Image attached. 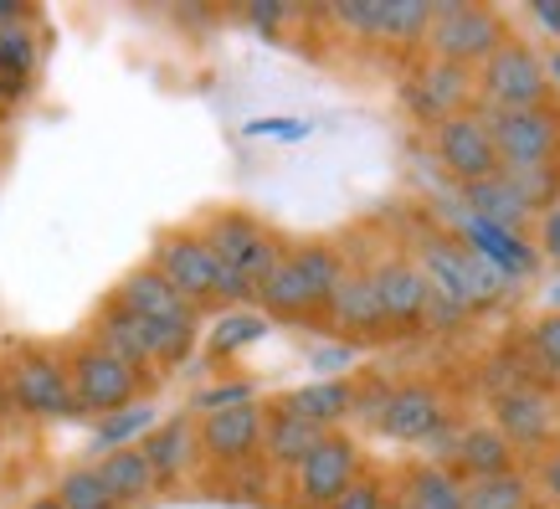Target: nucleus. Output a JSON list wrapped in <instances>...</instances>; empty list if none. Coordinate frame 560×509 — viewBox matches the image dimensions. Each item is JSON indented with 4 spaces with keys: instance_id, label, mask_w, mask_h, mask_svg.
Masks as SVG:
<instances>
[{
    "instance_id": "obj_1",
    "label": "nucleus",
    "mask_w": 560,
    "mask_h": 509,
    "mask_svg": "<svg viewBox=\"0 0 560 509\" xmlns=\"http://www.w3.org/2000/svg\"><path fill=\"white\" fill-rule=\"evenodd\" d=\"M499 150V175H510L514 186L529 196V206L545 201V181L556 175L560 154V108H489L483 114Z\"/></svg>"
},
{
    "instance_id": "obj_2",
    "label": "nucleus",
    "mask_w": 560,
    "mask_h": 509,
    "mask_svg": "<svg viewBox=\"0 0 560 509\" xmlns=\"http://www.w3.org/2000/svg\"><path fill=\"white\" fill-rule=\"evenodd\" d=\"M150 268L196 309L201 304H247V299L257 293L247 278L221 268L217 257L206 253V242L196 238V232H165V238L154 242Z\"/></svg>"
},
{
    "instance_id": "obj_3",
    "label": "nucleus",
    "mask_w": 560,
    "mask_h": 509,
    "mask_svg": "<svg viewBox=\"0 0 560 509\" xmlns=\"http://www.w3.org/2000/svg\"><path fill=\"white\" fill-rule=\"evenodd\" d=\"M417 268H422L432 299L463 309V314L493 309L504 299V273L493 268L489 257H478L474 247H463L453 238H427L422 253H417Z\"/></svg>"
},
{
    "instance_id": "obj_4",
    "label": "nucleus",
    "mask_w": 560,
    "mask_h": 509,
    "mask_svg": "<svg viewBox=\"0 0 560 509\" xmlns=\"http://www.w3.org/2000/svg\"><path fill=\"white\" fill-rule=\"evenodd\" d=\"M510 42L504 32V16L478 5V0H447V5H432V26H427V47H432V62H447V68H483L493 51Z\"/></svg>"
},
{
    "instance_id": "obj_5",
    "label": "nucleus",
    "mask_w": 560,
    "mask_h": 509,
    "mask_svg": "<svg viewBox=\"0 0 560 509\" xmlns=\"http://www.w3.org/2000/svg\"><path fill=\"white\" fill-rule=\"evenodd\" d=\"M196 238L206 242V253L217 257L221 268L247 278L253 289L272 273V263L283 257L278 238H272L257 217H247V211H217V217H206V227L196 232Z\"/></svg>"
},
{
    "instance_id": "obj_6",
    "label": "nucleus",
    "mask_w": 560,
    "mask_h": 509,
    "mask_svg": "<svg viewBox=\"0 0 560 509\" xmlns=\"http://www.w3.org/2000/svg\"><path fill=\"white\" fill-rule=\"evenodd\" d=\"M62 366H68V386H72V402H78V417H108V412L129 407L139 391L150 386L144 371H129L124 360L103 356L98 345H78Z\"/></svg>"
},
{
    "instance_id": "obj_7",
    "label": "nucleus",
    "mask_w": 560,
    "mask_h": 509,
    "mask_svg": "<svg viewBox=\"0 0 560 509\" xmlns=\"http://www.w3.org/2000/svg\"><path fill=\"white\" fill-rule=\"evenodd\" d=\"M5 396L16 402L26 417H78L68 386V366L47 350H16V360L5 366Z\"/></svg>"
},
{
    "instance_id": "obj_8",
    "label": "nucleus",
    "mask_w": 560,
    "mask_h": 509,
    "mask_svg": "<svg viewBox=\"0 0 560 509\" xmlns=\"http://www.w3.org/2000/svg\"><path fill=\"white\" fill-rule=\"evenodd\" d=\"M478 88H483V99H489L493 108H545V103H550L545 62L535 57V47L514 42V36L478 68Z\"/></svg>"
},
{
    "instance_id": "obj_9",
    "label": "nucleus",
    "mask_w": 560,
    "mask_h": 509,
    "mask_svg": "<svg viewBox=\"0 0 560 509\" xmlns=\"http://www.w3.org/2000/svg\"><path fill=\"white\" fill-rule=\"evenodd\" d=\"M438 160L463 190L499 175V150H493V135L478 108H463L438 124Z\"/></svg>"
},
{
    "instance_id": "obj_10",
    "label": "nucleus",
    "mask_w": 560,
    "mask_h": 509,
    "mask_svg": "<svg viewBox=\"0 0 560 509\" xmlns=\"http://www.w3.org/2000/svg\"><path fill=\"white\" fill-rule=\"evenodd\" d=\"M262 427H268V407H257V402L206 412L196 427V448H201V459L221 463V468H242L262 453Z\"/></svg>"
},
{
    "instance_id": "obj_11",
    "label": "nucleus",
    "mask_w": 560,
    "mask_h": 509,
    "mask_svg": "<svg viewBox=\"0 0 560 509\" xmlns=\"http://www.w3.org/2000/svg\"><path fill=\"white\" fill-rule=\"evenodd\" d=\"M335 21L345 32L371 36V42H427V26H432V0H340L335 5Z\"/></svg>"
},
{
    "instance_id": "obj_12",
    "label": "nucleus",
    "mask_w": 560,
    "mask_h": 509,
    "mask_svg": "<svg viewBox=\"0 0 560 509\" xmlns=\"http://www.w3.org/2000/svg\"><path fill=\"white\" fill-rule=\"evenodd\" d=\"M360 478V448L340 432H324L319 448L293 468V494L304 509H329Z\"/></svg>"
},
{
    "instance_id": "obj_13",
    "label": "nucleus",
    "mask_w": 560,
    "mask_h": 509,
    "mask_svg": "<svg viewBox=\"0 0 560 509\" xmlns=\"http://www.w3.org/2000/svg\"><path fill=\"white\" fill-rule=\"evenodd\" d=\"M371 289H375V299H381V314H386L390 335H417V329H427L432 289H427V278H422L417 263H407V257H386V263H375Z\"/></svg>"
},
{
    "instance_id": "obj_14",
    "label": "nucleus",
    "mask_w": 560,
    "mask_h": 509,
    "mask_svg": "<svg viewBox=\"0 0 560 509\" xmlns=\"http://www.w3.org/2000/svg\"><path fill=\"white\" fill-rule=\"evenodd\" d=\"M447 423V396L432 381H407V386H390L386 407L375 417V427L396 442H427L438 438Z\"/></svg>"
},
{
    "instance_id": "obj_15",
    "label": "nucleus",
    "mask_w": 560,
    "mask_h": 509,
    "mask_svg": "<svg viewBox=\"0 0 560 509\" xmlns=\"http://www.w3.org/2000/svg\"><path fill=\"white\" fill-rule=\"evenodd\" d=\"M324 320H329L335 335L350 339V345L390 335L386 314H381V299H375V289H371V273H345V284L335 289V299L324 304Z\"/></svg>"
},
{
    "instance_id": "obj_16",
    "label": "nucleus",
    "mask_w": 560,
    "mask_h": 509,
    "mask_svg": "<svg viewBox=\"0 0 560 509\" xmlns=\"http://www.w3.org/2000/svg\"><path fill=\"white\" fill-rule=\"evenodd\" d=\"M499 438L510 442V448H540L550 438V427H556V407H550V396L535 386H514L504 391L499 402Z\"/></svg>"
},
{
    "instance_id": "obj_17",
    "label": "nucleus",
    "mask_w": 560,
    "mask_h": 509,
    "mask_svg": "<svg viewBox=\"0 0 560 509\" xmlns=\"http://www.w3.org/2000/svg\"><path fill=\"white\" fill-rule=\"evenodd\" d=\"M114 304L129 309L135 320H196V304H186L180 293L160 278L154 268H135L119 278V289H114Z\"/></svg>"
},
{
    "instance_id": "obj_18",
    "label": "nucleus",
    "mask_w": 560,
    "mask_h": 509,
    "mask_svg": "<svg viewBox=\"0 0 560 509\" xmlns=\"http://www.w3.org/2000/svg\"><path fill=\"white\" fill-rule=\"evenodd\" d=\"M139 453H144V463H150L154 484H175V478H186V468L196 463V427L186 423V417H171V423H160L144 432V442H139Z\"/></svg>"
},
{
    "instance_id": "obj_19",
    "label": "nucleus",
    "mask_w": 560,
    "mask_h": 509,
    "mask_svg": "<svg viewBox=\"0 0 560 509\" xmlns=\"http://www.w3.org/2000/svg\"><path fill=\"white\" fill-rule=\"evenodd\" d=\"M272 412H289V417H299V423L329 432L335 423H345V417L355 412V381H314V386H299V391H289Z\"/></svg>"
},
{
    "instance_id": "obj_20",
    "label": "nucleus",
    "mask_w": 560,
    "mask_h": 509,
    "mask_svg": "<svg viewBox=\"0 0 560 509\" xmlns=\"http://www.w3.org/2000/svg\"><path fill=\"white\" fill-rule=\"evenodd\" d=\"M88 345H98L103 356L124 360L129 371H144L150 366V339H144V320H135L129 309H119L114 299L93 314V339Z\"/></svg>"
},
{
    "instance_id": "obj_21",
    "label": "nucleus",
    "mask_w": 560,
    "mask_h": 509,
    "mask_svg": "<svg viewBox=\"0 0 560 509\" xmlns=\"http://www.w3.org/2000/svg\"><path fill=\"white\" fill-rule=\"evenodd\" d=\"M463 232H468V242H463V247H474L478 257H489L504 278H510V273H520V278H525V273L535 268V247H529L520 232H510V227H493V221H478L474 211H463Z\"/></svg>"
},
{
    "instance_id": "obj_22",
    "label": "nucleus",
    "mask_w": 560,
    "mask_h": 509,
    "mask_svg": "<svg viewBox=\"0 0 560 509\" xmlns=\"http://www.w3.org/2000/svg\"><path fill=\"white\" fill-rule=\"evenodd\" d=\"M463 103H468V72L463 68H447V62H432V68L417 72V83H411V108L422 114V119L442 124L463 114Z\"/></svg>"
},
{
    "instance_id": "obj_23",
    "label": "nucleus",
    "mask_w": 560,
    "mask_h": 509,
    "mask_svg": "<svg viewBox=\"0 0 560 509\" xmlns=\"http://www.w3.org/2000/svg\"><path fill=\"white\" fill-rule=\"evenodd\" d=\"M253 299L268 309V314H278V320H314V314H319V304H314V293H308V284H304V273L293 268L289 253L272 263V273L257 284Z\"/></svg>"
},
{
    "instance_id": "obj_24",
    "label": "nucleus",
    "mask_w": 560,
    "mask_h": 509,
    "mask_svg": "<svg viewBox=\"0 0 560 509\" xmlns=\"http://www.w3.org/2000/svg\"><path fill=\"white\" fill-rule=\"evenodd\" d=\"M396 509H463V484L438 463H411L396 478Z\"/></svg>"
},
{
    "instance_id": "obj_25",
    "label": "nucleus",
    "mask_w": 560,
    "mask_h": 509,
    "mask_svg": "<svg viewBox=\"0 0 560 509\" xmlns=\"http://www.w3.org/2000/svg\"><path fill=\"white\" fill-rule=\"evenodd\" d=\"M463 201H468V211H474L478 221H493V227H510V232H520L529 221V196L520 186H514L510 175H493V181H478V186L463 190Z\"/></svg>"
},
{
    "instance_id": "obj_26",
    "label": "nucleus",
    "mask_w": 560,
    "mask_h": 509,
    "mask_svg": "<svg viewBox=\"0 0 560 509\" xmlns=\"http://www.w3.org/2000/svg\"><path fill=\"white\" fill-rule=\"evenodd\" d=\"M98 478H103V489L114 494V505H139V499L154 494V474H150V463H144V453H139V442L135 448L103 453Z\"/></svg>"
},
{
    "instance_id": "obj_27",
    "label": "nucleus",
    "mask_w": 560,
    "mask_h": 509,
    "mask_svg": "<svg viewBox=\"0 0 560 509\" xmlns=\"http://www.w3.org/2000/svg\"><path fill=\"white\" fill-rule=\"evenodd\" d=\"M319 427L299 423L289 412H268V427H262V459L278 463V468H299V463L319 448Z\"/></svg>"
},
{
    "instance_id": "obj_28",
    "label": "nucleus",
    "mask_w": 560,
    "mask_h": 509,
    "mask_svg": "<svg viewBox=\"0 0 560 509\" xmlns=\"http://www.w3.org/2000/svg\"><path fill=\"white\" fill-rule=\"evenodd\" d=\"M458 468L468 478L514 474V448L499 438V427H468L458 438Z\"/></svg>"
},
{
    "instance_id": "obj_29",
    "label": "nucleus",
    "mask_w": 560,
    "mask_h": 509,
    "mask_svg": "<svg viewBox=\"0 0 560 509\" xmlns=\"http://www.w3.org/2000/svg\"><path fill=\"white\" fill-rule=\"evenodd\" d=\"M293 268L304 273V284H308V293H314V304H319V314H324V304L335 299V289L345 284V257L335 253V247H324V242H304V247H293Z\"/></svg>"
},
{
    "instance_id": "obj_30",
    "label": "nucleus",
    "mask_w": 560,
    "mask_h": 509,
    "mask_svg": "<svg viewBox=\"0 0 560 509\" xmlns=\"http://www.w3.org/2000/svg\"><path fill=\"white\" fill-rule=\"evenodd\" d=\"M463 509H535L525 474H493L463 484Z\"/></svg>"
},
{
    "instance_id": "obj_31",
    "label": "nucleus",
    "mask_w": 560,
    "mask_h": 509,
    "mask_svg": "<svg viewBox=\"0 0 560 509\" xmlns=\"http://www.w3.org/2000/svg\"><path fill=\"white\" fill-rule=\"evenodd\" d=\"M32 72H36V36L26 32V21L0 26V78L16 88V93H26Z\"/></svg>"
},
{
    "instance_id": "obj_32",
    "label": "nucleus",
    "mask_w": 560,
    "mask_h": 509,
    "mask_svg": "<svg viewBox=\"0 0 560 509\" xmlns=\"http://www.w3.org/2000/svg\"><path fill=\"white\" fill-rule=\"evenodd\" d=\"M51 499H57L62 509H119V505H114V494L103 489L98 468H68Z\"/></svg>"
},
{
    "instance_id": "obj_33",
    "label": "nucleus",
    "mask_w": 560,
    "mask_h": 509,
    "mask_svg": "<svg viewBox=\"0 0 560 509\" xmlns=\"http://www.w3.org/2000/svg\"><path fill=\"white\" fill-rule=\"evenodd\" d=\"M144 427H150V407H144V402H129V407H119V412H108V417H103V427H98V448H108V453H114V448H135V432H144Z\"/></svg>"
},
{
    "instance_id": "obj_34",
    "label": "nucleus",
    "mask_w": 560,
    "mask_h": 509,
    "mask_svg": "<svg viewBox=\"0 0 560 509\" xmlns=\"http://www.w3.org/2000/svg\"><path fill=\"white\" fill-rule=\"evenodd\" d=\"M529 350H535V360H540V371L560 381V309H550V314L529 329Z\"/></svg>"
},
{
    "instance_id": "obj_35",
    "label": "nucleus",
    "mask_w": 560,
    "mask_h": 509,
    "mask_svg": "<svg viewBox=\"0 0 560 509\" xmlns=\"http://www.w3.org/2000/svg\"><path fill=\"white\" fill-rule=\"evenodd\" d=\"M390 505V494H386V484H381V478L375 474H360L355 484H350V489L340 494V499H335V505L329 509H386Z\"/></svg>"
},
{
    "instance_id": "obj_36",
    "label": "nucleus",
    "mask_w": 560,
    "mask_h": 509,
    "mask_svg": "<svg viewBox=\"0 0 560 509\" xmlns=\"http://www.w3.org/2000/svg\"><path fill=\"white\" fill-rule=\"evenodd\" d=\"M262 335V324L247 320V314H232V320L221 324V335H217V350H237V345H247V339Z\"/></svg>"
},
{
    "instance_id": "obj_37",
    "label": "nucleus",
    "mask_w": 560,
    "mask_h": 509,
    "mask_svg": "<svg viewBox=\"0 0 560 509\" xmlns=\"http://www.w3.org/2000/svg\"><path fill=\"white\" fill-rule=\"evenodd\" d=\"M540 494H545V499H556V505H560V448H556V453H550V459L540 463Z\"/></svg>"
},
{
    "instance_id": "obj_38",
    "label": "nucleus",
    "mask_w": 560,
    "mask_h": 509,
    "mask_svg": "<svg viewBox=\"0 0 560 509\" xmlns=\"http://www.w3.org/2000/svg\"><path fill=\"white\" fill-rule=\"evenodd\" d=\"M540 247H545V253H556V263H560V206H550V211H545Z\"/></svg>"
},
{
    "instance_id": "obj_39",
    "label": "nucleus",
    "mask_w": 560,
    "mask_h": 509,
    "mask_svg": "<svg viewBox=\"0 0 560 509\" xmlns=\"http://www.w3.org/2000/svg\"><path fill=\"white\" fill-rule=\"evenodd\" d=\"M535 21L545 32H560V0H535Z\"/></svg>"
},
{
    "instance_id": "obj_40",
    "label": "nucleus",
    "mask_w": 560,
    "mask_h": 509,
    "mask_svg": "<svg viewBox=\"0 0 560 509\" xmlns=\"http://www.w3.org/2000/svg\"><path fill=\"white\" fill-rule=\"evenodd\" d=\"M278 16H283L278 5H253V11H247V21H253V26H272Z\"/></svg>"
},
{
    "instance_id": "obj_41",
    "label": "nucleus",
    "mask_w": 560,
    "mask_h": 509,
    "mask_svg": "<svg viewBox=\"0 0 560 509\" xmlns=\"http://www.w3.org/2000/svg\"><path fill=\"white\" fill-rule=\"evenodd\" d=\"M11 21H32V11H21V5H0V26H11Z\"/></svg>"
},
{
    "instance_id": "obj_42",
    "label": "nucleus",
    "mask_w": 560,
    "mask_h": 509,
    "mask_svg": "<svg viewBox=\"0 0 560 509\" xmlns=\"http://www.w3.org/2000/svg\"><path fill=\"white\" fill-rule=\"evenodd\" d=\"M545 78H556V83H550V88H560V47L550 51V62H545Z\"/></svg>"
},
{
    "instance_id": "obj_43",
    "label": "nucleus",
    "mask_w": 560,
    "mask_h": 509,
    "mask_svg": "<svg viewBox=\"0 0 560 509\" xmlns=\"http://www.w3.org/2000/svg\"><path fill=\"white\" fill-rule=\"evenodd\" d=\"M11 99H16V88H11V83H5V78H0V108H5V103H11Z\"/></svg>"
},
{
    "instance_id": "obj_44",
    "label": "nucleus",
    "mask_w": 560,
    "mask_h": 509,
    "mask_svg": "<svg viewBox=\"0 0 560 509\" xmlns=\"http://www.w3.org/2000/svg\"><path fill=\"white\" fill-rule=\"evenodd\" d=\"M26 509H62V505H57V499H32Z\"/></svg>"
}]
</instances>
